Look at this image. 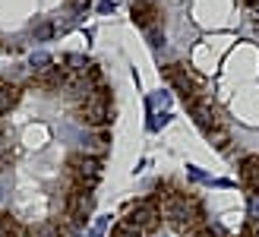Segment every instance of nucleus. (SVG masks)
Listing matches in <instances>:
<instances>
[{"instance_id":"nucleus-1","label":"nucleus","mask_w":259,"mask_h":237,"mask_svg":"<svg viewBox=\"0 0 259 237\" xmlns=\"http://www.w3.org/2000/svg\"><path fill=\"white\" fill-rule=\"evenodd\" d=\"M158 212L177 234H196L202 228L199 203L184 196V193H177V190H171V187H164V193H158Z\"/></svg>"},{"instance_id":"nucleus-2","label":"nucleus","mask_w":259,"mask_h":237,"mask_svg":"<svg viewBox=\"0 0 259 237\" xmlns=\"http://www.w3.org/2000/svg\"><path fill=\"white\" fill-rule=\"evenodd\" d=\"M82 121L89 127H105L111 121V95H108V89H92L85 95L82 101Z\"/></svg>"},{"instance_id":"nucleus-3","label":"nucleus","mask_w":259,"mask_h":237,"mask_svg":"<svg viewBox=\"0 0 259 237\" xmlns=\"http://www.w3.org/2000/svg\"><path fill=\"white\" fill-rule=\"evenodd\" d=\"M70 174L76 180V190L89 193L98 183V177H101V162L92 158V155H73L70 158Z\"/></svg>"},{"instance_id":"nucleus-4","label":"nucleus","mask_w":259,"mask_h":237,"mask_svg":"<svg viewBox=\"0 0 259 237\" xmlns=\"http://www.w3.org/2000/svg\"><path fill=\"white\" fill-rule=\"evenodd\" d=\"M164 79L171 83L177 92H180V98H184V104L190 108L193 101H199V92H196V86H193V79L177 67V63H171V67H164Z\"/></svg>"},{"instance_id":"nucleus-5","label":"nucleus","mask_w":259,"mask_h":237,"mask_svg":"<svg viewBox=\"0 0 259 237\" xmlns=\"http://www.w3.org/2000/svg\"><path fill=\"white\" fill-rule=\"evenodd\" d=\"M130 225H133V228H139V231H155V228H158V221H161V212H158V206H155V203H136L133 206V212H130Z\"/></svg>"},{"instance_id":"nucleus-6","label":"nucleus","mask_w":259,"mask_h":237,"mask_svg":"<svg viewBox=\"0 0 259 237\" xmlns=\"http://www.w3.org/2000/svg\"><path fill=\"white\" fill-rule=\"evenodd\" d=\"M190 114H193V121H196V127L202 130L205 136H212V133H218V130H225L222 117H218L215 108H209L205 101H193V104H190Z\"/></svg>"},{"instance_id":"nucleus-7","label":"nucleus","mask_w":259,"mask_h":237,"mask_svg":"<svg viewBox=\"0 0 259 237\" xmlns=\"http://www.w3.org/2000/svg\"><path fill=\"white\" fill-rule=\"evenodd\" d=\"M92 209H95V196L92 193H85V190L70 193V218L76 225H82V221L92 215Z\"/></svg>"},{"instance_id":"nucleus-8","label":"nucleus","mask_w":259,"mask_h":237,"mask_svg":"<svg viewBox=\"0 0 259 237\" xmlns=\"http://www.w3.org/2000/svg\"><path fill=\"white\" fill-rule=\"evenodd\" d=\"M240 183L250 190V196H259V155H247L240 162Z\"/></svg>"},{"instance_id":"nucleus-9","label":"nucleus","mask_w":259,"mask_h":237,"mask_svg":"<svg viewBox=\"0 0 259 237\" xmlns=\"http://www.w3.org/2000/svg\"><path fill=\"white\" fill-rule=\"evenodd\" d=\"M155 16H158V7L149 4V0H136V4H133V22L142 25V29H152Z\"/></svg>"},{"instance_id":"nucleus-10","label":"nucleus","mask_w":259,"mask_h":237,"mask_svg":"<svg viewBox=\"0 0 259 237\" xmlns=\"http://www.w3.org/2000/svg\"><path fill=\"white\" fill-rule=\"evenodd\" d=\"M16 101H19V86H13V83H0V114H7Z\"/></svg>"},{"instance_id":"nucleus-11","label":"nucleus","mask_w":259,"mask_h":237,"mask_svg":"<svg viewBox=\"0 0 259 237\" xmlns=\"http://www.w3.org/2000/svg\"><path fill=\"white\" fill-rule=\"evenodd\" d=\"M108 237H142V231L139 228H133L130 221H120V225H114L111 228V234Z\"/></svg>"},{"instance_id":"nucleus-12","label":"nucleus","mask_w":259,"mask_h":237,"mask_svg":"<svg viewBox=\"0 0 259 237\" xmlns=\"http://www.w3.org/2000/svg\"><path fill=\"white\" fill-rule=\"evenodd\" d=\"M29 63H32L38 73H45V70H51V54H45V51H35V54L29 57Z\"/></svg>"},{"instance_id":"nucleus-13","label":"nucleus","mask_w":259,"mask_h":237,"mask_svg":"<svg viewBox=\"0 0 259 237\" xmlns=\"http://www.w3.org/2000/svg\"><path fill=\"white\" fill-rule=\"evenodd\" d=\"M250 221H259V196H250Z\"/></svg>"},{"instance_id":"nucleus-14","label":"nucleus","mask_w":259,"mask_h":237,"mask_svg":"<svg viewBox=\"0 0 259 237\" xmlns=\"http://www.w3.org/2000/svg\"><path fill=\"white\" fill-rule=\"evenodd\" d=\"M10 231H13V221H10L7 215H0V237H7Z\"/></svg>"},{"instance_id":"nucleus-15","label":"nucleus","mask_w":259,"mask_h":237,"mask_svg":"<svg viewBox=\"0 0 259 237\" xmlns=\"http://www.w3.org/2000/svg\"><path fill=\"white\" fill-rule=\"evenodd\" d=\"M35 35H38V38H51V35H54V25H38Z\"/></svg>"},{"instance_id":"nucleus-16","label":"nucleus","mask_w":259,"mask_h":237,"mask_svg":"<svg viewBox=\"0 0 259 237\" xmlns=\"http://www.w3.org/2000/svg\"><path fill=\"white\" fill-rule=\"evenodd\" d=\"M149 42H152L155 48H158V45H164V35H158L155 29H149Z\"/></svg>"},{"instance_id":"nucleus-17","label":"nucleus","mask_w":259,"mask_h":237,"mask_svg":"<svg viewBox=\"0 0 259 237\" xmlns=\"http://www.w3.org/2000/svg\"><path fill=\"white\" fill-rule=\"evenodd\" d=\"M98 13H114V0H101V4H98Z\"/></svg>"},{"instance_id":"nucleus-18","label":"nucleus","mask_w":259,"mask_h":237,"mask_svg":"<svg viewBox=\"0 0 259 237\" xmlns=\"http://www.w3.org/2000/svg\"><path fill=\"white\" fill-rule=\"evenodd\" d=\"M89 4H92V0H70V7H73V10H85Z\"/></svg>"},{"instance_id":"nucleus-19","label":"nucleus","mask_w":259,"mask_h":237,"mask_svg":"<svg viewBox=\"0 0 259 237\" xmlns=\"http://www.w3.org/2000/svg\"><path fill=\"white\" fill-rule=\"evenodd\" d=\"M250 4H259V0H250Z\"/></svg>"}]
</instances>
